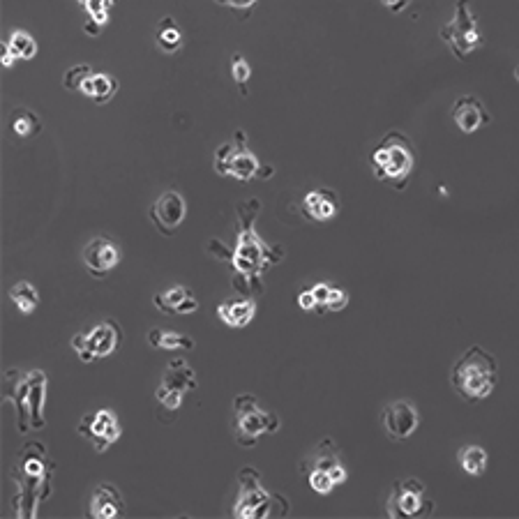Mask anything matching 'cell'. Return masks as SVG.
I'll return each mask as SVG.
<instances>
[{"label": "cell", "instance_id": "obj_1", "mask_svg": "<svg viewBox=\"0 0 519 519\" xmlns=\"http://www.w3.org/2000/svg\"><path fill=\"white\" fill-rule=\"evenodd\" d=\"M261 213L259 199L240 201L236 206L238 229H236V250L231 257V287L240 296H259L263 293V273L268 268L282 263L287 250L280 245H266L257 233V217Z\"/></svg>", "mask_w": 519, "mask_h": 519}, {"label": "cell", "instance_id": "obj_2", "mask_svg": "<svg viewBox=\"0 0 519 519\" xmlns=\"http://www.w3.org/2000/svg\"><path fill=\"white\" fill-rule=\"evenodd\" d=\"M10 473L14 485H17V494L12 501L14 515L33 519L40 503L51 496V478L56 473V464L51 462L42 443H28L17 453V462Z\"/></svg>", "mask_w": 519, "mask_h": 519}, {"label": "cell", "instance_id": "obj_3", "mask_svg": "<svg viewBox=\"0 0 519 519\" xmlns=\"http://www.w3.org/2000/svg\"><path fill=\"white\" fill-rule=\"evenodd\" d=\"M3 400L17 409L19 434L37 432L47 427L44 402H47V374L42 370H7L3 376Z\"/></svg>", "mask_w": 519, "mask_h": 519}, {"label": "cell", "instance_id": "obj_4", "mask_svg": "<svg viewBox=\"0 0 519 519\" xmlns=\"http://www.w3.org/2000/svg\"><path fill=\"white\" fill-rule=\"evenodd\" d=\"M499 365L483 346H469L450 372V386L464 402L478 404L494 393Z\"/></svg>", "mask_w": 519, "mask_h": 519}, {"label": "cell", "instance_id": "obj_5", "mask_svg": "<svg viewBox=\"0 0 519 519\" xmlns=\"http://www.w3.org/2000/svg\"><path fill=\"white\" fill-rule=\"evenodd\" d=\"M370 164L376 180L395 187V190H404L406 180L416 167L411 139L400 130H390L372 150Z\"/></svg>", "mask_w": 519, "mask_h": 519}, {"label": "cell", "instance_id": "obj_6", "mask_svg": "<svg viewBox=\"0 0 519 519\" xmlns=\"http://www.w3.org/2000/svg\"><path fill=\"white\" fill-rule=\"evenodd\" d=\"M233 436L240 448H254L263 434L280 432L282 420L277 413L263 409L254 395H238L233 400Z\"/></svg>", "mask_w": 519, "mask_h": 519}, {"label": "cell", "instance_id": "obj_7", "mask_svg": "<svg viewBox=\"0 0 519 519\" xmlns=\"http://www.w3.org/2000/svg\"><path fill=\"white\" fill-rule=\"evenodd\" d=\"M238 499L233 503V517L238 519H257V517H284L289 508H280L277 496L270 494L266 487L261 485V473L252 466L238 471Z\"/></svg>", "mask_w": 519, "mask_h": 519}, {"label": "cell", "instance_id": "obj_8", "mask_svg": "<svg viewBox=\"0 0 519 519\" xmlns=\"http://www.w3.org/2000/svg\"><path fill=\"white\" fill-rule=\"evenodd\" d=\"M439 37L443 44L453 51V56L457 60L469 58L473 51L483 49L485 37L483 30H480L476 12H473L471 0H457L453 19H450L446 26H441Z\"/></svg>", "mask_w": 519, "mask_h": 519}, {"label": "cell", "instance_id": "obj_9", "mask_svg": "<svg viewBox=\"0 0 519 519\" xmlns=\"http://www.w3.org/2000/svg\"><path fill=\"white\" fill-rule=\"evenodd\" d=\"M213 167L220 176L238 180V183H250L261 176V162L247 146V132L236 130L233 139L215 150Z\"/></svg>", "mask_w": 519, "mask_h": 519}, {"label": "cell", "instance_id": "obj_10", "mask_svg": "<svg viewBox=\"0 0 519 519\" xmlns=\"http://www.w3.org/2000/svg\"><path fill=\"white\" fill-rule=\"evenodd\" d=\"M123 340L125 335L118 321H102L95 328H90L88 333L74 335L70 344L84 363H95V360H102L111 356V353H116Z\"/></svg>", "mask_w": 519, "mask_h": 519}, {"label": "cell", "instance_id": "obj_11", "mask_svg": "<svg viewBox=\"0 0 519 519\" xmlns=\"http://www.w3.org/2000/svg\"><path fill=\"white\" fill-rule=\"evenodd\" d=\"M199 379L197 372L192 370V365L185 358H173L164 370V376L160 386L155 390V400L160 402L164 409L178 411L183 406V400L187 393L197 390Z\"/></svg>", "mask_w": 519, "mask_h": 519}, {"label": "cell", "instance_id": "obj_12", "mask_svg": "<svg viewBox=\"0 0 519 519\" xmlns=\"http://www.w3.org/2000/svg\"><path fill=\"white\" fill-rule=\"evenodd\" d=\"M386 510L393 519L425 517L432 515L434 501L427 496L425 485L418 478H402L390 490Z\"/></svg>", "mask_w": 519, "mask_h": 519}, {"label": "cell", "instance_id": "obj_13", "mask_svg": "<svg viewBox=\"0 0 519 519\" xmlns=\"http://www.w3.org/2000/svg\"><path fill=\"white\" fill-rule=\"evenodd\" d=\"M77 432L84 436L88 443H93L95 453L104 455L120 439L123 427H120L118 416L114 411L97 409L93 413H86V416L79 420Z\"/></svg>", "mask_w": 519, "mask_h": 519}, {"label": "cell", "instance_id": "obj_14", "mask_svg": "<svg viewBox=\"0 0 519 519\" xmlns=\"http://www.w3.org/2000/svg\"><path fill=\"white\" fill-rule=\"evenodd\" d=\"M187 217V201L178 190L162 192L150 206V220L162 236H173Z\"/></svg>", "mask_w": 519, "mask_h": 519}, {"label": "cell", "instance_id": "obj_15", "mask_svg": "<svg viewBox=\"0 0 519 519\" xmlns=\"http://www.w3.org/2000/svg\"><path fill=\"white\" fill-rule=\"evenodd\" d=\"M81 259H84L88 275L102 280V277H107L120 263V247L116 245L114 238L95 236L86 243Z\"/></svg>", "mask_w": 519, "mask_h": 519}, {"label": "cell", "instance_id": "obj_16", "mask_svg": "<svg viewBox=\"0 0 519 519\" xmlns=\"http://www.w3.org/2000/svg\"><path fill=\"white\" fill-rule=\"evenodd\" d=\"M418 423L420 416L416 406L409 400H395L383 409V430L397 441L409 439V436L418 430Z\"/></svg>", "mask_w": 519, "mask_h": 519}, {"label": "cell", "instance_id": "obj_17", "mask_svg": "<svg viewBox=\"0 0 519 519\" xmlns=\"http://www.w3.org/2000/svg\"><path fill=\"white\" fill-rule=\"evenodd\" d=\"M453 120L455 125L460 127V132L473 134L483 130L485 125H490L492 116L483 104V100H478L476 95H462L457 97L453 104Z\"/></svg>", "mask_w": 519, "mask_h": 519}, {"label": "cell", "instance_id": "obj_18", "mask_svg": "<svg viewBox=\"0 0 519 519\" xmlns=\"http://www.w3.org/2000/svg\"><path fill=\"white\" fill-rule=\"evenodd\" d=\"M310 469L326 471L328 476L335 480V485H342V483H346V478H349V471H346V466L342 464L340 450H337V443L333 439H323L319 443L317 453H314L310 460L300 466V471L303 473Z\"/></svg>", "mask_w": 519, "mask_h": 519}, {"label": "cell", "instance_id": "obj_19", "mask_svg": "<svg viewBox=\"0 0 519 519\" xmlns=\"http://www.w3.org/2000/svg\"><path fill=\"white\" fill-rule=\"evenodd\" d=\"M125 513H127L125 499L116 485L100 483L95 487V492L90 496V503H88V517L116 519V517H123Z\"/></svg>", "mask_w": 519, "mask_h": 519}, {"label": "cell", "instance_id": "obj_20", "mask_svg": "<svg viewBox=\"0 0 519 519\" xmlns=\"http://www.w3.org/2000/svg\"><path fill=\"white\" fill-rule=\"evenodd\" d=\"M300 210L310 222H330L340 213V197L333 190H312L305 194Z\"/></svg>", "mask_w": 519, "mask_h": 519}, {"label": "cell", "instance_id": "obj_21", "mask_svg": "<svg viewBox=\"0 0 519 519\" xmlns=\"http://www.w3.org/2000/svg\"><path fill=\"white\" fill-rule=\"evenodd\" d=\"M153 305L162 314H178V317L180 314H194L201 307L199 298L194 296V291L183 287V284H176V287L157 293L153 298Z\"/></svg>", "mask_w": 519, "mask_h": 519}, {"label": "cell", "instance_id": "obj_22", "mask_svg": "<svg viewBox=\"0 0 519 519\" xmlns=\"http://www.w3.org/2000/svg\"><path fill=\"white\" fill-rule=\"evenodd\" d=\"M254 314H257V298H236V300H224L217 305V317L229 328H245L250 326Z\"/></svg>", "mask_w": 519, "mask_h": 519}, {"label": "cell", "instance_id": "obj_23", "mask_svg": "<svg viewBox=\"0 0 519 519\" xmlns=\"http://www.w3.org/2000/svg\"><path fill=\"white\" fill-rule=\"evenodd\" d=\"M77 5L84 12V30L90 37H97L109 24L111 10L118 5V0H77Z\"/></svg>", "mask_w": 519, "mask_h": 519}, {"label": "cell", "instance_id": "obj_24", "mask_svg": "<svg viewBox=\"0 0 519 519\" xmlns=\"http://www.w3.org/2000/svg\"><path fill=\"white\" fill-rule=\"evenodd\" d=\"M79 93L86 95L88 100H93L95 104H107L114 100V95L118 93V79L111 77L107 72H93L84 81Z\"/></svg>", "mask_w": 519, "mask_h": 519}, {"label": "cell", "instance_id": "obj_25", "mask_svg": "<svg viewBox=\"0 0 519 519\" xmlns=\"http://www.w3.org/2000/svg\"><path fill=\"white\" fill-rule=\"evenodd\" d=\"M155 44H157V49H160L162 54H167V56L178 54V51L183 49L185 37H183V30H180L176 19H173V17H162L160 21H157V26H155Z\"/></svg>", "mask_w": 519, "mask_h": 519}, {"label": "cell", "instance_id": "obj_26", "mask_svg": "<svg viewBox=\"0 0 519 519\" xmlns=\"http://www.w3.org/2000/svg\"><path fill=\"white\" fill-rule=\"evenodd\" d=\"M148 344L160 351H192L194 346H197V342H194L190 335L176 333V330H167V328L150 330Z\"/></svg>", "mask_w": 519, "mask_h": 519}, {"label": "cell", "instance_id": "obj_27", "mask_svg": "<svg viewBox=\"0 0 519 519\" xmlns=\"http://www.w3.org/2000/svg\"><path fill=\"white\" fill-rule=\"evenodd\" d=\"M10 127L19 139H30L42 132V118L26 107H17L10 116Z\"/></svg>", "mask_w": 519, "mask_h": 519}, {"label": "cell", "instance_id": "obj_28", "mask_svg": "<svg viewBox=\"0 0 519 519\" xmlns=\"http://www.w3.org/2000/svg\"><path fill=\"white\" fill-rule=\"evenodd\" d=\"M7 296H10L14 307H17V310L24 314V317H30V314H33L37 307H40V293H37L33 284L26 282V280L14 284Z\"/></svg>", "mask_w": 519, "mask_h": 519}, {"label": "cell", "instance_id": "obj_29", "mask_svg": "<svg viewBox=\"0 0 519 519\" xmlns=\"http://www.w3.org/2000/svg\"><path fill=\"white\" fill-rule=\"evenodd\" d=\"M7 47L14 54L17 60H33L37 56V42L35 37L26 33V30H12L10 37H7Z\"/></svg>", "mask_w": 519, "mask_h": 519}, {"label": "cell", "instance_id": "obj_30", "mask_svg": "<svg viewBox=\"0 0 519 519\" xmlns=\"http://www.w3.org/2000/svg\"><path fill=\"white\" fill-rule=\"evenodd\" d=\"M460 466L469 476H480L487 469V450L480 446H466L460 450Z\"/></svg>", "mask_w": 519, "mask_h": 519}, {"label": "cell", "instance_id": "obj_31", "mask_svg": "<svg viewBox=\"0 0 519 519\" xmlns=\"http://www.w3.org/2000/svg\"><path fill=\"white\" fill-rule=\"evenodd\" d=\"M231 77L233 81H236L238 86V93L240 95H247L250 90H247V86H250V77H252V67L250 63H247V58L243 54H231Z\"/></svg>", "mask_w": 519, "mask_h": 519}, {"label": "cell", "instance_id": "obj_32", "mask_svg": "<svg viewBox=\"0 0 519 519\" xmlns=\"http://www.w3.org/2000/svg\"><path fill=\"white\" fill-rule=\"evenodd\" d=\"M90 74H93V67L90 65H86V63L74 65L63 74V86L67 90H72V93H79L81 86H84V81L90 77Z\"/></svg>", "mask_w": 519, "mask_h": 519}, {"label": "cell", "instance_id": "obj_33", "mask_svg": "<svg viewBox=\"0 0 519 519\" xmlns=\"http://www.w3.org/2000/svg\"><path fill=\"white\" fill-rule=\"evenodd\" d=\"M305 476H307V483H310V487L317 494H330L333 492V487H335V480L328 476L326 471H321V469H310V471H305Z\"/></svg>", "mask_w": 519, "mask_h": 519}, {"label": "cell", "instance_id": "obj_34", "mask_svg": "<svg viewBox=\"0 0 519 519\" xmlns=\"http://www.w3.org/2000/svg\"><path fill=\"white\" fill-rule=\"evenodd\" d=\"M346 305H349V293H346L340 287H333V289H330V296L326 300V310H323V312L337 314V312H342Z\"/></svg>", "mask_w": 519, "mask_h": 519}, {"label": "cell", "instance_id": "obj_35", "mask_svg": "<svg viewBox=\"0 0 519 519\" xmlns=\"http://www.w3.org/2000/svg\"><path fill=\"white\" fill-rule=\"evenodd\" d=\"M330 284L328 282H317L312 287V293H314V298H317V312H323L326 310V300H328V296H330Z\"/></svg>", "mask_w": 519, "mask_h": 519}, {"label": "cell", "instance_id": "obj_36", "mask_svg": "<svg viewBox=\"0 0 519 519\" xmlns=\"http://www.w3.org/2000/svg\"><path fill=\"white\" fill-rule=\"evenodd\" d=\"M208 252L213 254V257L217 259V261H224V263H231V257H233V252H229L227 247H224L220 240L217 238H213L210 240V245H208Z\"/></svg>", "mask_w": 519, "mask_h": 519}, {"label": "cell", "instance_id": "obj_37", "mask_svg": "<svg viewBox=\"0 0 519 519\" xmlns=\"http://www.w3.org/2000/svg\"><path fill=\"white\" fill-rule=\"evenodd\" d=\"M298 307H300V310H305V312H314V310H317V298H314L312 287H310V289H303V291L298 293Z\"/></svg>", "mask_w": 519, "mask_h": 519}, {"label": "cell", "instance_id": "obj_38", "mask_svg": "<svg viewBox=\"0 0 519 519\" xmlns=\"http://www.w3.org/2000/svg\"><path fill=\"white\" fill-rule=\"evenodd\" d=\"M217 5H227L231 10H238V12H250L254 5L259 3V0H215Z\"/></svg>", "mask_w": 519, "mask_h": 519}, {"label": "cell", "instance_id": "obj_39", "mask_svg": "<svg viewBox=\"0 0 519 519\" xmlns=\"http://www.w3.org/2000/svg\"><path fill=\"white\" fill-rule=\"evenodd\" d=\"M379 3L386 7V10H390V12H395V14H400V12H404L406 7H409L413 0H379Z\"/></svg>", "mask_w": 519, "mask_h": 519}, {"label": "cell", "instance_id": "obj_40", "mask_svg": "<svg viewBox=\"0 0 519 519\" xmlns=\"http://www.w3.org/2000/svg\"><path fill=\"white\" fill-rule=\"evenodd\" d=\"M14 60H17V58H14V54L10 51V47H7V44L3 42V56H0V63H3L5 70H10V67L14 65Z\"/></svg>", "mask_w": 519, "mask_h": 519}, {"label": "cell", "instance_id": "obj_41", "mask_svg": "<svg viewBox=\"0 0 519 519\" xmlns=\"http://www.w3.org/2000/svg\"><path fill=\"white\" fill-rule=\"evenodd\" d=\"M515 79H517V81H519V65H517V67H515Z\"/></svg>", "mask_w": 519, "mask_h": 519}]
</instances>
